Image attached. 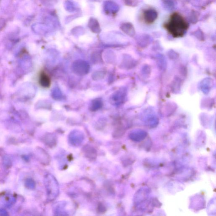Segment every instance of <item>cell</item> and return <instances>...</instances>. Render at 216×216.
<instances>
[{
    "instance_id": "8992f818",
    "label": "cell",
    "mask_w": 216,
    "mask_h": 216,
    "mask_svg": "<svg viewBox=\"0 0 216 216\" xmlns=\"http://www.w3.org/2000/svg\"><path fill=\"white\" fill-rule=\"evenodd\" d=\"M89 26L91 28V30L93 32H98L100 31V26L99 23L97 20L94 19H92L90 20L89 22Z\"/></svg>"
},
{
    "instance_id": "5b68a950",
    "label": "cell",
    "mask_w": 216,
    "mask_h": 216,
    "mask_svg": "<svg viewBox=\"0 0 216 216\" xmlns=\"http://www.w3.org/2000/svg\"><path fill=\"white\" fill-rule=\"evenodd\" d=\"M55 208V213L58 215H67L66 209H65V203H59L58 205H56Z\"/></svg>"
},
{
    "instance_id": "277c9868",
    "label": "cell",
    "mask_w": 216,
    "mask_h": 216,
    "mask_svg": "<svg viewBox=\"0 0 216 216\" xmlns=\"http://www.w3.org/2000/svg\"><path fill=\"white\" fill-rule=\"evenodd\" d=\"M157 13L156 12L152 9H148L146 11L143 13V18L146 23H153L156 20Z\"/></svg>"
},
{
    "instance_id": "7a4b0ae2",
    "label": "cell",
    "mask_w": 216,
    "mask_h": 216,
    "mask_svg": "<svg viewBox=\"0 0 216 216\" xmlns=\"http://www.w3.org/2000/svg\"><path fill=\"white\" fill-rule=\"evenodd\" d=\"M45 180L48 199L50 200H54L59 194V184L54 177L50 174L47 176Z\"/></svg>"
},
{
    "instance_id": "6da1fadb",
    "label": "cell",
    "mask_w": 216,
    "mask_h": 216,
    "mask_svg": "<svg viewBox=\"0 0 216 216\" xmlns=\"http://www.w3.org/2000/svg\"><path fill=\"white\" fill-rule=\"evenodd\" d=\"M189 24L180 14L175 12L172 14L164 27L174 36H182L188 29Z\"/></svg>"
},
{
    "instance_id": "52a82bcc",
    "label": "cell",
    "mask_w": 216,
    "mask_h": 216,
    "mask_svg": "<svg viewBox=\"0 0 216 216\" xmlns=\"http://www.w3.org/2000/svg\"><path fill=\"white\" fill-rule=\"evenodd\" d=\"M40 83L44 87H48L50 85V79L48 76L45 73L41 74L40 78Z\"/></svg>"
},
{
    "instance_id": "3957f363",
    "label": "cell",
    "mask_w": 216,
    "mask_h": 216,
    "mask_svg": "<svg viewBox=\"0 0 216 216\" xmlns=\"http://www.w3.org/2000/svg\"><path fill=\"white\" fill-rule=\"evenodd\" d=\"M69 142L72 145L80 146L83 142L85 137L83 134L78 131H72L69 135Z\"/></svg>"
}]
</instances>
